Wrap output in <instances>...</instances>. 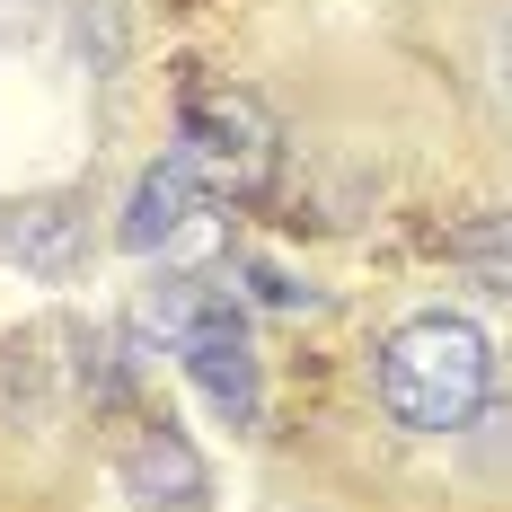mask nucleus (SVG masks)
<instances>
[{"instance_id": "nucleus-1", "label": "nucleus", "mask_w": 512, "mask_h": 512, "mask_svg": "<svg viewBox=\"0 0 512 512\" xmlns=\"http://www.w3.org/2000/svg\"><path fill=\"white\" fill-rule=\"evenodd\" d=\"M495 398V345L460 309H424L380 345V407L398 433H460Z\"/></svg>"}, {"instance_id": "nucleus-8", "label": "nucleus", "mask_w": 512, "mask_h": 512, "mask_svg": "<svg viewBox=\"0 0 512 512\" xmlns=\"http://www.w3.org/2000/svg\"><path fill=\"white\" fill-rule=\"evenodd\" d=\"M36 18H45V0H0V45H9V36H27Z\"/></svg>"}, {"instance_id": "nucleus-3", "label": "nucleus", "mask_w": 512, "mask_h": 512, "mask_svg": "<svg viewBox=\"0 0 512 512\" xmlns=\"http://www.w3.org/2000/svg\"><path fill=\"white\" fill-rule=\"evenodd\" d=\"M177 354H186L195 389H204L221 415L256 424V354H248V327H239V309L204 301L195 318H186V327H177Z\"/></svg>"}, {"instance_id": "nucleus-6", "label": "nucleus", "mask_w": 512, "mask_h": 512, "mask_svg": "<svg viewBox=\"0 0 512 512\" xmlns=\"http://www.w3.org/2000/svg\"><path fill=\"white\" fill-rule=\"evenodd\" d=\"M195 212H204V186H195L186 159L168 151L159 168H142V186H133V204H124V221H115V239H124L133 256H151V248H168Z\"/></svg>"}, {"instance_id": "nucleus-7", "label": "nucleus", "mask_w": 512, "mask_h": 512, "mask_svg": "<svg viewBox=\"0 0 512 512\" xmlns=\"http://www.w3.org/2000/svg\"><path fill=\"white\" fill-rule=\"evenodd\" d=\"M460 256H468V265H486V283H495V292H512V221H486V230H468Z\"/></svg>"}, {"instance_id": "nucleus-5", "label": "nucleus", "mask_w": 512, "mask_h": 512, "mask_svg": "<svg viewBox=\"0 0 512 512\" xmlns=\"http://www.w3.org/2000/svg\"><path fill=\"white\" fill-rule=\"evenodd\" d=\"M0 256H18L27 274H80V256H89V221L71 195H27V204H0Z\"/></svg>"}, {"instance_id": "nucleus-4", "label": "nucleus", "mask_w": 512, "mask_h": 512, "mask_svg": "<svg viewBox=\"0 0 512 512\" xmlns=\"http://www.w3.org/2000/svg\"><path fill=\"white\" fill-rule=\"evenodd\" d=\"M124 495L142 512H204L212 468H204V451H195L177 424H142V433L124 442Z\"/></svg>"}, {"instance_id": "nucleus-9", "label": "nucleus", "mask_w": 512, "mask_h": 512, "mask_svg": "<svg viewBox=\"0 0 512 512\" xmlns=\"http://www.w3.org/2000/svg\"><path fill=\"white\" fill-rule=\"evenodd\" d=\"M504 89H512V45H504Z\"/></svg>"}, {"instance_id": "nucleus-2", "label": "nucleus", "mask_w": 512, "mask_h": 512, "mask_svg": "<svg viewBox=\"0 0 512 512\" xmlns=\"http://www.w3.org/2000/svg\"><path fill=\"white\" fill-rule=\"evenodd\" d=\"M177 159L195 168L204 195L248 204V195L274 186V168H283V133H274V115L248 89H195L186 115H177Z\"/></svg>"}]
</instances>
